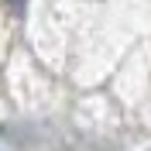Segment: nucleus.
Instances as JSON below:
<instances>
[{"label": "nucleus", "mask_w": 151, "mask_h": 151, "mask_svg": "<svg viewBox=\"0 0 151 151\" xmlns=\"http://www.w3.org/2000/svg\"><path fill=\"white\" fill-rule=\"evenodd\" d=\"M0 151H10V148H7V141H4V137H0Z\"/></svg>", "instance_id": "nucleus-1"}, {"label": "nucleus", "mask_w": 151, "mask_h": 151, "mask_svg": "<svg viewBox=\"0 0 151 151\" xmlns=\"http://www.w3.org/2000/svg\"><path fill=\"white\" fill-rule=\"evenodd\" d=\"M10 4H14V7H24V0H10Z\"/></svg>", "instance_id": "nucleus-2"}]
</instances>
